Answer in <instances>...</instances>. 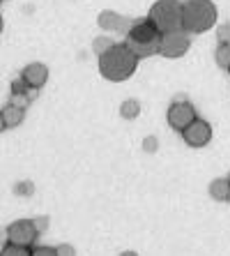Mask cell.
Returning <instances> with one entry per match:
<instances>
[{
    "label": "cell",
    "mask_w": 230,
    "mask_h": 256,
    "mask_svg": "<svg viewBox=\"0 0 230 256\" xmlns=\"http://www.w3.org/2000/svg\"><path fill=\"white\" fill-rule=\"evenodd\" d=\"M138 58L127 44H113L99 56V74L111 84H122L134 76Z\"/></svg>",
    "instance_id": "cell-1"
},
{
    "label": "cell",
    "mask_w": 230,
    "mask_h": 256,
    "mask_svg": "<svg viewBox=\"0 0 230 256\" xmlns=\"http://www.w3.org/2000/svg\"><path fill=\"white\" fill-rule=\"evenodd\" d=\"M161 30L150 21V18H141L131 24V28L127 30L124 35V44L131 48L136 54V58L143 60V58H152V56L159 54V46H161Z\"/></svg>",
    "instance_id": "cell-2"
},
{
    "label": "cell",
    "mask_w": 230,
    "mask_h": 256,
    "mask_svg": "<svg viewBox=\"0 0 230 256\" xmlns=\"http://www.w3.org/2000/svg\"><path fill=\"white\" fill-rule=\"evenodd\" d=\"M217 26V7L212 0L182 2V30L189 35H203Z\"/></svg>",
    "instance_id": "cell-3"
},
{
    "label": "cell",
    "mask_w": 230,
    "mask_h": 256,
    "mask_svg": "<svg viewBox=\"0 0 230 256\" xmlns=\"http://www.w3.org/2000/svg\"><path fill=\"white\" fill-rule=\"evenodd\" d=\"M148 18L164 32L182 30V2L180 0H157L150 7Z\"/></svg>",
    "instance_id": "cell-4"
},
{
    "label": "cell",
    "mask_w": 230,
    "mask_h": 256,
    "mask_svg": "<svg viewBox=\"0 0 230 256\" xmlns=\"http://www.w3.org/2000/svg\"><path fill=\"white\" fill-rule=\"evenodd\" d=\"M198 118V114H196V108L191 102L187 100H175L168 106V111H166V120H168V127L175 132H180L182 134L187 127L194 122V120Z\"/></svg>",
    "instance_id": "cell-5"
},
{
    "label": "cell",
    "mask_w": 230,
    "mask_h": 256,
    "mask_svg": "<svg viewBox=\"0 0 230 256\" xmlns=\"http://www.w3.org/2000/svg\"><path fill=\"white\" fill-rule=\"evenodd\" d=\"M191 46V35L184 30H173V32H164L161 37V46H159V56L168 60L182 58Z\"/></svg>",
    "instance_id": "cell-6"
},
{
    "label": "cell",
    "mask_w": 230,
    "mask_h": 256,
    "mask_svg": "<svg viewBox=\"0 0 230 256\" xmlns=\"http://www.w3.org/2000/svg\"><path fill=\"white\" fill-rule=\"evenodd\" d=\"M39 233H37L32 220H16L7 226V242L12 244H21V247H35Z\"/></svg>",
    "instance_id": "cell-7"
},
{
    "label": "cell",
    "mask_w": 230,
    "mask_h": 256,
    "mask_svg": "<svg viewBox=\"0 0 230 256\" xmlns=\"http://www.w3.org/2000/svg\"><path fill=\"white\" fill-rule=\"evenodd\" d=\"M182 138L189 148H205L212 141V125L203 118H196L187 130L182 132Z\"/></svg>",
    "instance_id": "cell-8"
},
{
    "label": "cell",
    "mask_w": 230,
    "mask_h": 256,
    "mask_svg": "<svg viewBox=\"0 0 230 256\" xmlns=\"http://www.w3.org/2000/svg\"><path fill=\"white\" fill-rule=\"evenodd\" d=\"M21 78H23V84L30 86L32 90H41L48 81V67L44 65V62H30V65L23 67Z\"/></svg>",
    "instance_id": "cell-9"
},
{
    "label": "cell",
    "mask_w": 230,
    "mask_h": 256,
    "mask_svg": "<svg viewBox=\"0 0 230 256\" xmlns=\"http://www.w3.org/2000/svg\"><path fill=\"white\" fill-rule=\"evenodd\" d=\"M97 24H99L101 30H111V32H124L127 35V30L131 28L129 18H124L122 14L118 12H101L99 16H97Z\"/></svg>",
    "instance_id": "cell-10"
},
{
    "label": "cell",
    "mask_w": 230,
    "mask_h": 256,
    "mask_svg": "<svg viewBox=\"0 0 230 256\" xmlns=\"http://www.w3.org/2000/svg\"><path fill=\"white\" fill-rule=\"evenodd\" d=\"M207 192H210V196H212L217 203L228 201V194H230V180H228V178H214L212 182H210V187H207Z\"/></svg>",
    "instance_id": "cell-11"
},
{
    "label": "cell",
    "mask_w": 230,
    "mask_h": 256,
    "mask_svg": "<svg viewBox=\"0 0 230 256\" xmlns=\"http://www.w3.org/2000/svg\"><path fill=\"white\" fill-rule=\"evenodd\" d=\"M2 118H5L7 130H12V127H18V125H21V122L25 120V108L14 106V104H7V106L2 108Z\"/></svg>",
    "instance_id": "cell-12"
},
{
    "label": "cell",
    "mask_w": 230,
    "mask_h": 256,
    "mask_svg": "<svg viewBox=\"0 0 230 256\" xmlns=\"http://www.w3.org/2000/svg\"><path fill=\"white\" fill-rule=\"evenodd\" d=\"M138 114H141V104H138V100H124L122 104H120V118L122 120H136Z\"/></svg>",
    "instance_id": "cell-13"
},
{
    "label": "cell",
    "mask_w": 230,
    "mask_h": 256,
    "mask_svg": "<svg viewBox=\"0 0 230 256\" xmlns=\"http://www.w3.org/2000/svg\"><path fill=\"white\" fill-rule=\"evenodd\" d=\"M214 60L221 70H230V44L219 42L217 51H214Z\"/></svg>",
    "instance_id": "cell-14"
},
{
    "label": "cell",
    "mask_w": 230,
    "mask_h": 256,
    "mask_svg": "<svg viewBox=\"0 0 230 256\" xmlns=\"http://www.w3.org/2000/svg\"><path fill=\"white\" fill-rule=\"evenodd\" d=\"M32 250L30 247H21V244H12V242H5L2 250H0V256H30Z\"/></svg>",
    "instance_id": "cell-15"
},
{
    "label": "cell",
    "mask_w": 230,
    "mask_h": 256,
    "mask_svg": "<svg viewBox=\"0 0 230 256\" xmlns=\"http://www.w3.org/2000/svg\"><path fill=\"white\" fill-rule=\"evenodd\" d=\"M111 46H113V42L108 40V37H97L95 42H92V51H95L97 56H101L104 51H108Z\"/></svg>",
    "instance_id": "cell-16"
},
{
    "label": "cell",
    "mask_w": 230,
    "mask_h": 256,
    "mask_svg": "<svg viewBox=\"0 0 230 256\" xmlns=\"http://www.w3.org/2000/svg\"><path fill=\"white\" fill-rule=\"evenodd\" d=\"M30 97L28 95H12L9 97V104H14V106H21V108H28V104H30Z\"/></svg>",
    "instance_id": "cell-17"
},
{
    "label": "cell",
    "mask_w": 230,
    "mask_h": 256,
    "mask_svg": "<svg viewBox=\"0 0 230 256\" xmlns=\"http://www.w3.org/2000/svg\"><path fill=\"white\" fill-rule=\"evenodd\" d=\"M30 256H58V252H55V247H32Z\"/></svg>",
    "instance_id": "cell-18"
},
{
    "label": "cell",
    "mask_w": 230,
    "mask_h": 256,
    "mask_svg": "<svg viewBox=\"0 0 230 256\" xmlns=\"http://www.w3.org/2000/svg\"><path fill=\"white\" fill-rule=\"evenodd\" d=\"M32 224H35V228H37V233H46V228H48V217H44V214H41V217H35V220H32Z\"/></svg>",
    "instance_id": "cell-19"
},
{
    "label": "cell",
    "mask_w": 230,
    "mask_h": 256,
    "mask_svg": "<svg viewBox=\"0 0 230 256\" xmlns=\"http://www.w3.org/2000/svg\"><path fill=\"white\" fill-rule=\"evenodd\" d=\"M217 40L224 44H230V26H221V28H219Z\"/></svg>",
    "instance_id": "cell-20"
},
{
    "label": "cell",
    "mask_w": 230,
    "mask_h": 256,
    "mask_svg": "<svg viewBox=\"0 0 230 256\" xmlns=\"http://www.w3.org/2000/svg\"><path fill=\"white\" fill-rule=\"evenodd\" d=\"M55 252H58V256H76V250L71 244H58Z\"/></svg>",
    "instance_id": "cell-21"
},
{
    "label": "cell",
    "mask_w": 230,
    "mask_h": 256,
    "mask_svg": "<svg viewBox=\"0 0 230 256\" xmlns=\"http://www.w3.org/2000/svg\"><path fill=\"white\" fill-rule=\"evenodd\" d=\"M16 194H32V185L23 182V185H16Z\"/></svg>",
    "instance_id": "cell-22"
},
{
    "label": "cell",
    "mask_w": 230,
    "mask_h": 256,
    "mask_svg": "<svg viewBox=\"0 0 230 256\" xmlns=\"http://www.w3.org/2000/svg\"><path fill=\"white\" fill-rule=\"evenodd\" d=\"M7 130V125H5V118H2V111H0V134Z\"/></svg>",
    "instance_id": "cell-23"
},
{
    "label": "cell",
    "mask_w": 230,
    "mask_h": 256,
    "mask_svg": "<svg viewBox=\"0 0 230 256\" xmlns=\"http://www.w3.org/2000/svg\"><path fill=\"white\" fill-rule=\"evenodd\" d=\"M120 256H138V254H136V252H122Z\"/></svg>",
    "instance_id": "cell-24"
},
{
    "label": "cell",
    "mask_w": 230,
    "mask_h": 256,
    "mask_svg": "<svg viewBox=\"0 0 230 256\" xmlns=\"http://www.w3.org/2000/svg\"><path fill=\"white\" fill-rule=\"evenodd\" d=\"M2 28H5V21H2V16H0V32H2Z\"/></svg>",
    "instance_id": "cell-25"
},
{
    "label": "cell",
    "mask_w": 230,
    "mask_h": 256,
    "mask_svg": "<svg viewBox=\"0 0 230 256\" xmlns=\"http://www.w3.org/2000/svg\"><path fill=\"white\" fill-rule=\"evenodd\" d=\"M226 178H228V180H230V173H228V176H226Z\"/></svg>",
    "instance_id": "cell-26"
},
{
    "label": "cell",
    "mask_w": 230,
    "mask_h": 256,
    "mask_svg": "<svg viewBox=\"0 0 230 256\" xmlns=\"http://www.w3.org/2000/svg\"><path fill=\"white\" fill-rule=\"evenodd\" d=\"M228 203H230V194H228Z\"/></svg>",
    "instance_id": "cell-27"
},
{
    "label": "cell",
    "mask_w": 230,
    "mask_h": 256,
    "mask_svg": "<svg viewBox=\"0 0 230 256\" xmlns=\"http://www.w3.org/2000/svg\"><path fill=\"white\" fill-rule=\"evenodd\" d=\"M0 5H2V0H0Z\"/></svg>",
    "instance_id": "cell-28"
},
{
    "label": "cell",
    "mask_w": 230,
    "mask_h": 256,
    "mask_svg": "<svg viewBox=\"0 0 230 256\" xmlns=\"http://www.w3.org/2000/svg\"><path fill=\"white\" fill-rule=\"evenodd\" d=\"M228 74H230V70H228Z\"/></svg>",
    "instance_id": "cell-29"
}]
</instances>
